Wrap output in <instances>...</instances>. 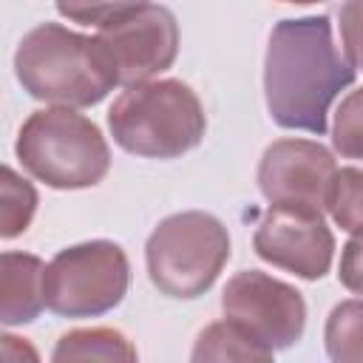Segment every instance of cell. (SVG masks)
<instances>
[{
	"label": "cell",
	"mask_w": 363,
	"mask_h": 363,
	"mask_svg": "<svg viewBox=\"0 0 363 363\" xmlns=\"http://www.w3.org/2000/svg\"><path fill=\"white\" fill-rule=\"evenodd\" d=\"M147 3L150 0H57V11L71 23L105 28Z\"/></svg>",
	"instance_id": "18"
},
{
	"label": "cell",
	"mask_w": 363,
	"mask_h": 363,
	"mask_svg": "<svg viewBox=\"0 0 363 363\" xmlns=\"http://www.w3.org/2000/svg\"><path fill=\"white\" fill-rule=\"evenodd\" d=\"M14 153L26 173L54 190L94 187L111 167L102 130L65 105L34 111L17 133Z\"/></svg>",
	"instance_id": "4"
},
{
	"label": "cell",
	"mask_w": 363,
	"mask_h": 363,
	"mask_svg": "<svg viewBox=\"0 0 363 363\" xmlns=\"http://www.w3.org/2000/svg\"><path fill=\"white\" fill-rule=\"evenodd\" d=\"M335 173V156L320 142L278 139L261 156L258 187L269 204H292L323 213Z\"/></svg>",
	"instance_id": "10"
},
{
	"label": "cell",
	"mask_w": 363,
	"mask_h": 363,
	"mask_svg": "<svg viewBox=\"0 0 363 363\" xmlns=\"http://www.w3.org/2000/svg\"><path fill=\"white\" fill-rule=\"evenodd\" d=\"M51 360L57 363H71V360H136V346L111 326H91V329H74L65 332L54 352Z\"/></svg>",
	"instance_id": "12"
},
{
	"label": "cell",
	"mask_w": 363,
	"mask_h": 363,
	"mask_svg": "<svg viewBox=\"0 0 363 363\" xmlns=\"http://www.w3.org/2000/svg\"><path fill=\"white\" fill-rule=\"evenodd\" d=\"M37 210V190L11 167L0 170V235L14 238L26 233Z\"/></svg>",
	"instance_id": "15"
},
{
	"label": "cell",
	"mask_w": 363,
	"mask_h": 363,
	"mask_svg": "<svg viewBox=\"0 0 363 363\" xmlns=\"http://www.w3.org/2000/svg\"><path fill=\"white\" fill-rule=\"evenodd\" d=\"M99 40L116 65L119 85H136L173 65L179 54V23L170 9L147 3L99 28Z\"/></svg>",
	"instance_id": "9"
},
{
	"label": "cell",
	"mask_w": 363,
	"mask_h": 363,
	"mask_svg": "<svg viewBox=\"0 0 363 363\" xmlns=\"http://www.w3.org/2000/svg\"><path fill=\"white\" fill-rule=\"evenodd\" d=\"M14 74L28 96L65 108L96 105L119 85L116 65L99 34L85 37L60 23H40L20 40Z\"/></svg>",
	"instance_id": "2"
},
{
	"label": "cell",
	"mask_w": 363,
	"mask_h": 363,
	"mask_svg": "<svg viewBox=\"0 0 363 363\" xmlns=\"http://www.w3.org/2000/svg\"><path fill=\"white\" fill-rule=\"evenodd\" d=\"M193 360H269L272 349L252 340L241 326L233 320H216L196 337Z\"/></svg>",
	"instance_id": "13"
},
{
	"label": "cell",
	"mask_w": 363,
	"mask_h": 363,
	"mask_svg": "<svg viewBox=\"0 0 363 363\" xmlns=\"http://www.w3.org/2000/svg\"><path fill=\"white\" fill-rule=\"evenodd\" d=\"M145 261L162 295L190 301L204 295L230 261V233L213 213H173L150 233Z\"/></svg>",
	"instance_id": "5"
},
{
	"label": "cell",
	"mask_w": 363,
	"mask_h": 363,
	"mask_svg": "<svg viewBox=\"0 0 363 363\" xmlns=\"http://www.w3.org/2000/svg\"><path fill=\"white\" fill-rule=\"evenodd\" d=\"M332 145L346 159H363V88L352 91L335 111Z\"/></svg>",
	"instance_id": "17"
},
{
	"label": "cell",
	"mask_w": 363,
	"mask_h": 363,
	"mask_svg": "<svg viewBox=\"0 0 363 363\" xmlns=\"http://www.w3.org/2000/svg\"><path fill=\"white\" fill-rule=\"evenodd\" d=\"M221 309L227 320L272 352L298 343L306 326L303 295L258 269H241L227 281Z\"/></svg>",
	"instance_id": "7"
},
{
	"label": "cell",
	"mask_w": 363,
	"mask_h": 363,
	"mask_svg": "<svg viewBox=\"0 0 363 363\" xmlns=\"http://www.w3.org/2000/svg\"><path fill=\"white\" fill-rule=\"evenodd\" d=\"M45 267L28 252L0 258V320L6 326L31 323L45 306Z\"/></svg>",
	"instance_id": "11"
},
{
	"label": "cell",
	"mask_w": 363,
	"mask_h": 363,
	"mask_svg": "<svg viewBox=\"0 0 363 363\" xmlns=\"http://www.w3.org/2000/svg\"><path fill=\"white\" fill-rule=\"evenodd\" d=\"M128 284L130 267L119 244H74L45 267V306L60 318H96L122 303Z\"/></svg>",
	"instance_id": "6"
},
{
	"label": "cell",
	"mask_w": 363,
	"mask_h": 363,
	"mask_svg": "<svg viewBox=\"0 0 363 363\" xmlns=\"http://www.w3.org/2000/svg\"><path fill=\"white\" fill-rule=\"evenodd\" d=\"M326 210L340 230L363 235V167H340L335 173Z\"/></svg>",
	"instance_id": "16"
},
{
	"label": "cell",
	"mask_w": 363,
	"mask_h": 363,
	"mask_svg": "<svg viewBox=\"0 0 363 363\" xmlns=\"http://www.w3.org/2000/svg\"><path fill=\"white\" fill-rule=\"evenodd\" d=\"M352 82L354 65L337 51L329 17L275 23L264 60V96L275 125L326 133L329 108Z\"/></svg>",
	"instance_id": "1"
},
{
	"label": "cell",
	"mask_w": 363,
	"mask_h": 363,
	"mask_svg": "<svg viewBox=\"0 0 363 363\" xmlns=\"http://www.w3.org/2000/svg\"><path fill=\"white\" fill-rule=\"evenodd\" d=\"M326 354L337 363H363V301L337 303L323 329Z\"/></svg>",
	"instance_id": "14"
},
{
	"label": "cell",
	"mask_w": 363,
	"mask_h": 363,
	"mask_svg": "<svg viewBox=\"0 0 363 363\" xmlns=\"http://www.w3.org/2000/svg\"><path fill=\"white\" fill-rule=\"evenodd\" d=\"M113 142L142 159H176L193 150L207 128L204 108L182 79L128 85L108 111Z\"/></svg>",
	"instance_id": "3"
},
{
	"label": "cell",
	"mask_w": 363,
	"mask_h": 363,
	"mask_svg": "<svg viewBox=\"0 0 363 363\" xmlns=\"http://www.w3.org/2000/svg\"><path fill=\"white\" fill-rule=\"evenodd\" d=\"M337 278L349 292L363 295V235H354L352 241H346V247L340 252Z\"/></svg>",
	"instance_id": "20"
},
{
	"label": "cell",
	"mask_w": 363,
	"mask_h": 363,
	"mask_svg": "<svg viewBox=\"0 0 363 363\" xmlns=\"http://www.w3.org/2000/svg\"><path fill=\"white\" fill-rule=\"evenodd\" d=\"M340 40L346 60L363 71V0H346L340 6Z\"/></svg>",
	"instance_id": "19"
},
{
	"label": "cell",
	"mask_w": 363,
	"mask_h": 363,
	"mask_svg": "<svg viewBox=\"0 0 363 363\" xmlns=\"http://www.w3.org/2000/svg\"><path fill=\"white\" fill-rule=\"evenodd\" d=\"M284 3H298V6H309V3H320V0H284Z\"/></svg>",
	"instance_id": "21"
},
{
	"label": "cell",
	"mask_w": 363,
	"mask_h": 363,
	"mask_svg": "<svg viewBox=\"0 0 363 363\" xmlns=\"http://www.w3.org/2000/svg\"><path fill=\"white\" fill-rule=\"evenodd\" d=\"M252 247L267 264L295 272L303 281L323 278L335 255V238L323 213L292 204H269L255 227Z\"/></svg>",
	"instance_id": "8"
}]
</instances>
